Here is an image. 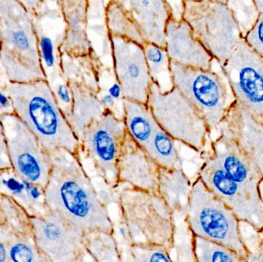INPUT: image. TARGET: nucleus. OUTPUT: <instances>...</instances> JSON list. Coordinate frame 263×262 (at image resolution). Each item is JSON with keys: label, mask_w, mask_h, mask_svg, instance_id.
<instances>
[{"label": "nucleus", "mask_w": 263, "mask_h": 262, "mask_svg": "<svg viewBox=\"0 0 263 262\" xmlns=\"http://www.w3.org/2000/svg\"><path fill=\"white\" fill-rule=\"evenodd\" d=\"M0 63L8 81L47 79L32 14L16 0H0Z\"/></svg>", "instance_id": "3"}, {"label": "nucleus", "mask_w": 263, "mask_h": 262, "mask_svg": "<svg viewBox=\"0 0 263 262\" xmlns=\"http://www.w3.org/2000/svg\"><path fill=\"white\" fill-rule=\"evenodd\" d=\"M8 262H48L37 247L32 232H12L8 246Z\"/></svg>", "instance_id": "31"}, {"label": "nucleus", "mask_w": 263, "mask_h": 262, "mask_svg": "<svg viewBox=\"0 0 263 262\" xmlns=\"http://www.w3.org/2000/svg\"><path fill=\"white\" fill-rule=\"evenodd\" d=\"M185 218L193 235L227 246L247 261L249 253L241 238L239 218L198 176L193 183Z\"/></svg>", "instance_id": "6"}, {"label": "nucleus", "mask_w": 263, "mask_h": 262, "mask_svg": "<svg viewBox=\"0 0 263 262\" xmlns=\"http://www.w3.org/2000/svg\"><path fill=\"white\" fill-rule=\"evenodd\" d=\"M247 44L263 59V14H259L257 21L244 37Z\"/></svg>", "instance_id": "39"}, {"label": "nucleus", "mask_w": 263, "mask_h": 262, "mask_svg": "<svg viewBox=\"0 0 263 262\" xmlns=\"http://www.w3.org/2000/svg\"><path fill=\"white\" fill-rule=\"evenodd\" d=\"M126 134L123 118L106 109L80 140V153L90 162L97 177L116 187L121 186L118 183V162Z\"/></svg>", "instance_id": "9"}, {"label": "nucleus", "mask_w": 263, "mask_h": 262, "mask_svg": "<svg viewBox=\"0 0 263 262\" xmlns=\"http://www.w3.org/2000/svg\"><path fill=\"white\" fill-rule=\"evenodd\" d=\"M171 11L172 17L176 19L182 18L184 0H165Z\"/></svg>", "instance_id": "43"}, {"label": "nucleus", "mask_w": 263, "mask_h": 262, "mask_svg": "<svg viewBox=\"0 0 263 262\" xmlns=\"http://www.w3.org/2000/svg\"><path fill=\"white\" fill-rule=\"evenodd\" d=\"M123 118L126 132L142 149L151 139L158 124L148 105L123 98Z\"/></svg>", "instance_id": "25"}, {"label": "nucleus", "mask_w": 263, "mask_h": 262, "mask_svg": "<svg viewBox=\"0 0 263 262\" xmlns=\"http://www.w3.org/2000/svg\"><path fill=\"white\" fill-rule=\"evenodd\" d=\"M0 225H4L3 216H2L1 207H0Z\"/></svg>", "instance_id": "49"}, {"label": "nucleus", "mask_w": 263, "mask_h": 262, "mask_svg": "<svg viewBox=\"0 0 263 262\" xmlns=\"http://www.w3.org/2000/svg\"><path fill=\"white\" fill-rule=\"evenodd\" d=\"M174 214V233L172 253H176V261H196L193 240L194 235L187 223L185 212Z\"/></svg>", "instance_id": "32"}, {"label": "nucleus", "mask_w": 263, "mask_h": 262, "mask_svg": "<svg viewBox=\"0 0 263 262\" xmlns=\"http://www.w3.org/2000/svg\"><path fill=\"white\" fill-rule=\"evenodd\" d=\"M59 55L60 70L66 81L77 82L99 95L101 91V64L96 53L81 56H72L67 54Z\"/></svg>", "instance_id": "24"}, {"label": "nucleus", "mask_w": 263, "mask_h": 262, "mask_svg": "<svg viewBox=\"0 0 263 262\" xmlns=\"http://www.w3.org/2000/svg\"><path fill=\"white\" fill-rule=\"evenodd\" d=\"M55 99L66 118L70 115L72 107V92L68 82L64 78L61 81L49 82Z\"/></svg>", "instance_id": "36"}, {"label": "nucleus", "mask_w": 263, "mask_h": 262, "mask_svg": "<svg viewBox=\"0 0 263 262\" xmlns=\"http://www.w3.org/2000/svg\"><path fill=\"white\" fill-rule=\"evenodd\" d=\"M182 18L220 66L243 38L237 22L226 3L216 0H184Z\"/></svg>", "instance_id": "7"}, {"label": "nucleus", "mask_w": 263, "mask_h": 262, "mask_svg": "<svg viewBox=\"0 0 263 262\" xmlns=\"http://www.w3.org/2000/svg\"><path fill=\"white\" fill-rule=\"evenodd\" d=\"M10 159H9V152H8L7 144L3 132V126L0 123V170L10 169Z\"/></svg>", "instance_id": "41"}, {"label": "nucleus", "mask_w": 263, "mask_h": 262, "mask_svg": "<svg viewBox=\"0 0 263 262\" xmlns=\"http://www.w3.org/2000/svg\"><path fill=\"white\" fill-rule=\"evenodd\" d=\"M127 261H173L171 253L163 246L145 243H132Z\"/></svg>", "instance_id": "35"}, {"label": "nucleus", "mask_w": 263, "mask_h": 262, "mask_svg": "<svg viewBox=\"0 0 263 262\" xmlns=\"http://www.w3.org/2000/svg\"><path fill=\"white\" fill-rule=\"evenodd\" d=\"M176 143L171 135L158 126L144 150L159 168L176 169L182 167Z\"/></svg>", "instance_id": "26"}, {"label": "nucleus", "mask_w": 263, "mask_h": 262, "mask_svg": "<svg viewBox=\"0 0 263 262\" xmlns=\"http://www.w3.org/2000/svg\"><path fill=\"white\" fill-rule=\"evenodd\" d=\"M160 168L126 134L118 162V183L146 192H158Z\"/></svg>", "instance_id": "17"}, {"label": "nucleus", "mask_w": 263, "mask_h": 262, "mask_svg": "<svg viewBox=\"0 0 263 262\" xmlns=\"http://www.w3.org/2000/svg\"><path fill=\"white\" fill-rule=\"evenodd\" d=\"M106 92H108L119 104L123 105V90H122L121 86L117 81V78L110 86H108Z\"/></svg>", "instance_id": "44"}, {"label": "nucleus", "mask_w": 263, "mask_h": 262, "mask_svg": "<svg viewBox=\"0 0 263 262\" xmlns=\"http://www.w3.org/2000/svg\"><path fill=\"white\" fill-rule=\"evenodd\" d=\"M31 14H35L43 0H16Z\"/></svg>", "instance_id": "45"}, {"label": "nucleus", "mask_w": 263, "mask_h": 262, "mask_svg": "<svg viewBox=\"0 0 263 262\" xmlns=\"http://www.w3.org/2000/svg\"><path fill=\"white\" fill-rule=\"evenodd\" d=\"M14 172L22 178L46 187L52 169L50 154L15 113L0 116Z\"/></svg>", "instance_id": "10"}, {"label": "nucleus", "mask_w": 263, "mask_h": 262, "mask_svg": "<svg viewBox=\"0 0 263 262\" xmlns=\"http://www.w3.org/2000/svg\"><path fill=\"white\" fill-rule=\"evenodd\" d=\"M216 132L219 135L215 139H210L209 152L235 183L253 198L262 201L259 190L263 180L262 172L239 149L223 123Z\"/></svg>", "instance_id": "15"}, {"label": "nucleus", "mask_w": 263, "mask_h": 262, "mask_svg": "<svg viewBox=\"0 0 263 262\" xmlns=\"http://www.w3.org/2000/svg\"><path fill=\"white\" fill-rule=\"evenodd\" d=\"M193 183L182 167L160 168L157 193L173 212L186 213Z\"/></svg>", "instance_id": "23"}, {"label": "nucleus", "mask_w": 263, "mask_h": 262, "mask_svg": "<svg viewBox=\"0 0 263 262\" xmlns=\"http://www.w3.org/2000/svg\"><path fill=\"white\" fill-rule=\"evenodd\" d=\"M5 84L6 83L2 86L0 83V116L5 114L14 113L12 101L9 94L6 92Z\"/></svg>", "instance_id": "42"}, {"label": "nucleus", "mask_w": 263, "mask_h": 262, "mask_svg": "<svg viewBox=\"0 0 263 262\" xmlns=\"http://www.w3.org/2000/svg\"><path fill=\"white\" fill-rule=\"evenodd\" d=\"M235 100L263 122V59L244 38L220 66Z\"/></svg>", "instance_id": "12"}, {"label": "nucleus", "mask_w": 263, "mask_h": 262, "mask_svg": "<svg viewBox=\"0 0 263 262\" xmlns=\"http://www.w3.org/2000/svg\"><path fill=\"white\" fill-rule=\"evenodd\" d=\"M108 35L128 38L143 46L146 42L137 26L123 12V9L110 0L105 9Z\"/></svg>", "instance_id": "29"}, {"label": "nucleus", "mask_w": 263, "mask_h": 262, "mask_svg": "<svg viewBox=\"0 0 263 262\" xmlns=\"http://www.w3.org/2000/svg\"><path fill=\"white\" fill-rule=\"evenodd\" d=\"M239 232H240L242 243L247 250L248 251L249 258V256L257 252L262 243L263 239L262 231L255 229L247 221L239 220Z\"/></svg>", "instance_id": "37"}, {"label": "nucleus", "mask_w": 263, "mask_h": 262, "mask_svg": "<svg viewBox=\"0 0 263 262\" xmlns=\"http://www.w3.org/2000/svg\"><path fill=\"white\" fill-rule=\"evenodd\" d=\"M216 1L222 2V3H226V0H216Z\"/></svg>", "instance_id": "50"}, {"label": "nucleus", "mask_w": 263, "mask_h": 262, "mask_svg": "<svg viewBox=\"0 0 263 262\" xmlns=\"http://www.w3.org/2000/svg\"><path fill=\"white\" fill-rule=\"evenodd\" d=\"M259 190H260L261 198H262V204H263V180L260 184V187H259Z\"/></svg>", "instance_id": "48"}, {"label": "nucleus", "mask_w": 263, "mask_h": 262, "mask_svg": "<svg viewBox=\"0 0 263 262\" xmlns=\"http://www.w3.org/2000/svg\"><path fill=\"white\" fill-rule=\"evenodd\" d=\"M165 48L171 62L189 67L213 69L214 58L183 18H170L165 26Z\"/></svg>", "instance_id": "16"}, {"label": "nucleus", "mask_w": 263, "mask_h": 262, "mask_svg": "<svg viewBox=\"0 0 263 262\" xmlns=\"http://www.w3.org/2000/svg\"><path fill=\"white\" fill-rule=\"evenodd\" d=\"M0 193L10 197L30 217L41 216L49 211L44 188L22 178L12 168L0 170Z\"/></svg>", "instance_id": "21"}, {"label": "nucleus", "mask_w": 263, "mask_h": 262, "mask_svg": "<svg viewBox=\"0 0 263 262\" xmlns=\"http://www.w3.org/2000/svg\"><path fill=\"white\" fill-rule=\"evenodd\" d=\"M262 234H263V229H262Z\"/></svg>", "instance_id": "51"}, {"label": "nucleus", "mask_w": 263, "mask_h": 262, "mask_svg": "<svg viewBox=\"0 0 263 262\" xmlns=\"http://www.w3.org/2000/svg\"><path fill=\"white\" fill-rule=\"evenodd\" d=\"M5 86L14 113L49 153L57 149L80 153V142L60 109L47 79L30 83L7 80Z\"/></svg>", "instance_id": "2"}, {"label": "nucleus", "mask_w": 263, "mask_h": 262, "mask_svg": "<svg viewBox=\"0 0 263 262\" xmlns=\"http://www.w3.org/2000/svg\"><path fill=\"white\" fill-rule=\"evenodd\" d=\"M114 75L123 90V98L147 104L153 84L142 45L110 35Z\"/></svg>", "instance_id": "14"}, {"label": "nucleus", "mask_w": 263, "mask_h": 262, "mask_svg": "<svg viewBox=\"0 0 263 262\" xmlns=\"http://www.w3.org/2000/svg\"><path fill=\"white\" fill-rule=\"evenodd\" d=\"M226 4L237 22L244 38L260 14L254 0H226Z\"/></svg>", "instance_id": "34"}, {"label": "nucleus", "mask_w": 263, "mask_h": 262, "mask_svg": "<svg viewBox=\"0 0 263 262\" xmlns=\"http://www.w3.org/2000/svg\"><path fill=\"white\" fill-rule=\"evenodd\" d=\"M193 250L197 262H246L227 246L194 235Z\"/></svg>", "instance_id": "30"}, {"label": "nucleus", "mask_w": 263, "mask_h": 262, "mask_svg": "<svg viewBox=\"0 0 263 262\" xmlns=\"http://www.w3.org/2000/svg\"><path fill=\"white\" fill-rule=\"evenodd\" d=\"M99 179L100 182L97 185L94 184V186L97 190V196L102 204L106 208H109V206L112 204L118 206L122 185L119 187H116L112 185L108 184L100 178H99Z\"/></svg>", "instance_id": "38"}, {"label": "nucleus", "mask_w": 263, "mask_h": 262, "mask_svg": "<svg viewBox=\"0 0 263 262\" xmlns=\"http://www.w3.org/2000/svg\"><path fill=\"white\" fill-rule=\"evenodd\" d=\"M58 3L66 23L59 54L81 56L95 53L87 32L89 0H58Z\"/></svg>", "instance_id": "20"}, {"label": "nucleus", "mask_w": 263, "mask_h": 262, "mask_svg": "<svg viewBox=\"0 0 263 262\" xmlns=\"http://www.w3.org/2000/svg\"><path fill=\"white\" fill-rule=\"evenodd\" d=\"M203 156L197 176L207 189L229 206L239 220L247 221L255 229L262 231V201L253 198L235 183L210 152Z\"/></svg>", "instance_id": "13"}, {"label": "nucleus", "mask_w": 263, "mask_h": 262, "mask_svg": "<svg viewBox=\"0 0 263 262\" xmlns=\"http://www.w3.org/2000/svg\"><path fill=\"white\" fill-rule=\"evenodd\" d=\"M49 154L52 169L44 188L48 210L85 232L99 229L114 233L109 209L99 199L80 153L57 149Z\"/></svg>", "instance_id": "1"}, {"label": "nucleus", "mask_w": 263, "mask_h": 262, "mask_svg": "<svg viewBox=\"0 0 263 262\" xmlns=\"http://www.w3.org/2000/svg\"><path fill=\"white\" fill-rule=\"evenodd\" d=\"M247 261L263 262V239L257 252L249 256Z\"/></svg>", "instance_id": "46"}, {"label": "nucleus", "mask_w": 263, "mask_h": 262, "mask_svg": "<svg viewBox=\"0 0 263 262\" xmlns=\"http://www.w3.org/2000/svg\"><path fill=\"white\" fill-rule=\"evenodd\" d=\"M31 228L39 250L48 262H82L88 257L85 232L48 211L30 217Z\"/></svg>", "instance_id": "11"}, {"label": "nucleus", "mask_w": 263, "mask_h": 262, "mask_svg": "<svg viewBox=\"0 0 263 262\" xmlns=\"http://www.w3.org/2000/svg\"><path fill=\"white\" fill-rule=\"evenodd\" d=\"M12 231L5 225H0V262H8V246Z\"/></svg>", "instance_id": "40"}, {"label": "nucleus", "mask_w": 263, "mask_h": 262, "mask_svg": "<svg viewBox=\"0 0 263 262\" xmlns=\"http://www.w3.org/2000/svg\"><path fill=\"white\" fill-rule=\"evenodd\" d=\"M67 82L73 100L72 111L66 119L80 142L85 131L103 115L106 108L98 94L77 82Z\"/></svg>", "instance_id": "22"}, {"label": "nucleus", "mask_w": 263, "mask_h": 262, "mask_svg": "<svg viewBox=\"0 0 263 262\" xmlns=\"http://www.w3.org/2000/svg\"><path fill=\"white\" fill-rule=\"evenodd\" d=\"M222 123L239 149L263 175V122L234 100Z\"/></svg>", "instance_id": "18"}, {"label": "nucleus", "mask_w": 263, "mask_h": 262, "mask_svg": "<svg viewBox=\"0 0 263 262\" xmlns=\"http://www.w3.org/2000/svg\"><path fill=\"white\" fill-rule=\"evenodd\" d=\"M170 67L173 86L203 117L212 135L235 100L220 65L219 69L213 65V69H202L171 62Z\"/></svg>", "instance_id": "5"}, {"label": "nucleus", "mask_w": 263, "mask_h": 262, "mask_svg": "<svg viewBox=\"0 0 263 262\" xmlns=\"http://www.w3.org/2000/svg\"><path fill=\"white\" fill-rule=\"evenodd\" d=\"M117 207L132 243L163 246L172 257L174 214L159 194L122 185Z\"/></svg>", "instance_id": "4"}, {"label": "nucleus", "mask_w": 263, "mask_h": 262, "mask_svg": "<svg viewBox=\"0 0 263 262\" xmlns=\"http://www.w3.org/2000/svg\"><path fill=\"white\" fill-rule=\"evenodd\" d=\"M0 207L5 226L12 232L20 233L32 232L30 216L10 197L0 193Z\"/></svg>", "instance_id": "33"}, {"label": "nucleus", "mask_w": 263, "mask_h": 262, "mask_svg": "<svg viewBox=\"0 0 263 262\" xmlns=\"http://www.w3.org/2000/svg\"><path fill=\"white\" fill-rule=\"evenodd\" d=\"M145 59L153 83H156L162 92L173 89L171 60L165 47L155 43H145L143 45Z\"/></svg>", "instance_id": "28"}, {"label": "nucleus", "mask_w": 263, "mask_h": 262, "mask_svg": "<svg viewBox=\"0 0 263 262\" xmlns=\"http://www.w3.org/2000/svg\"><path fill=\"white\" fill-rule=\"evenodd\" d=\"M147 105L159 126L176 142L195 152L204 153L211 139L208 125L176 87L162 92L153 83Z\"/></svg>", "instance_id": "8"}, {"label": "nucleus", "mask_w": 263, "mask_h": 262, "mask_svg": "<svg viewBox=\"0 0 263 262\" xmlns=\"http://www.w3.org/2000/svg\"><path fill=\"white\" fill-rule=\"evenodd\" d=\"M85 246L88 256L97 262L122 261L120 247L112 232L92 230L85 232Z\"/></svg>", "instance_id": "27"}, {"label": "nucleus", "mask_w": 263, "mask_h": 262, "mask_svg": "<svg viewBox=\"0 0 263 262\" xmlns=\"http://www.w3.org/2000/svg\"><path fill=\"white\" fill-rule=\"evenodd\" d=\"M135 23L146 43L165 46V29L172 17L165 0H112Z\"/></svg>", "instance_id": "19"}, {"label": "nucleus", "mask_w": 263, "mask_h": 262, "mask_svg": "<svg viewBox=\"0 0 263 262\" xmlns=\"http://www.w3.org/2000/svg\"><path fill=\"white\" fill-rule=\"evenodd\" d=\"M254 2L259 12L263 14V0H254Z\"/></svg>", "instance_id": "47"}]
</instances>
